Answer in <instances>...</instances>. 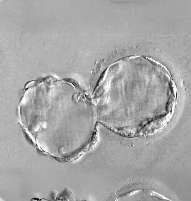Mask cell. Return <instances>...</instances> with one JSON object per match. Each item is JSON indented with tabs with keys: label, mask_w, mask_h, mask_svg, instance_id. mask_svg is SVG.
<instances>
[{
	"label": "cell",
	"mask_w": 191,
	"mask_h": 201,
	"mask_svg": "<svg viewBox=\"0 0 191 201\" xmlns=\"http://www.w3.org/2000/svg\"><path fill=\"white\" fill-rule=\"evenodd\" d=\"M144 191L147 195L155 197V198H157L158 199L163 200L171 201L170 200L168 199V198L164 197V196L161 195V194L156 193V192L153 191L145 190H144Z\"/></svg>",
	"instance_id": "obj_1"
}]
</instances>
